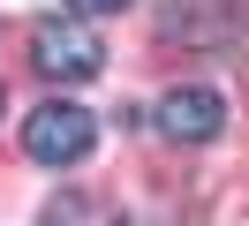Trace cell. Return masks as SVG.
I'll use <instances>...</instances> for the list:
<instances>
[{
  "mask_svg": "<svg viewBox=\"0 0 249 226\" xmlns=\"http://www.w3.org/2000/svg\"><path fill=\"white\" fill-rule=\"evenodd\" d=\"M31 60L46 75H61V83H91V75L106 68V45L91 38L83 15H46V23L31 30Z\"/></svg>",
  "mask_w": 249,
  "mask_h": 226,
  "instance_id": "obj_2",
  "label": "cell"
},
{
  "mask_svg": "<svg viewBox=\"0 0 249 226\" xmlns=\"http://www.w3.org/2000/svg\"><path fill=\"white\" fill-rule=\"evenodd\" d=\"M61 8H68V15H121L128 0H61Z\"/></svg>",
  "mask_w": 249,
  "mask_h": 226,
  "instance_id": "obj_4",
  "label": "cell"
},
{
  "mask_svg": "<svg viewBox=\"0 0 249 226\" xmlns=\"http://www.w3.org/2000/svg\"><path fill=\"white\" fill-rule=\"evenodd\" d=\"M219 128H227V98L212 83H174L159 98V136L166 143H212Z\"/></svg>",
  "mask_w": 249,
  "mask_h": 226,
  "instance_id": "obj_3",
  "label": "cell"
},
{
  "mask_svg": "<svg viewBox=\"0 0 249 226\" xmlns=\"http://www.w3.org/2000/svg\"><path fill=\"white\" fill-rule=\"evenodd\" d=\"M91 143H98V121L76 98H46L38 113H23V151L38 166H76V158H91Z\"/></svg>",
  "mask_w": 249,
  "mask_h": 226,
  "instance_id": "obj_1",
  "label": "cell"
},
{
  "mask_svg": "<svg viewBox=\"0 0 249 226\" xmlns=\"http://www.w3.org/2000/svg\"><path fill=\"white\" fill-rule=\"evenodd\" d=\"M46 226H83V204H76V196H61V204L46 211Z\"/></svg>",
  "mask_w": 249,
  "mask_h": 226,
  "instance_id": "obj_5",
  "label": "cell"
}]
</instances>
